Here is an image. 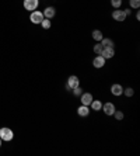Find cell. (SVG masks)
<instances>
[{
    "label": "cell",
    "mask_w": 140,
    "mask_h": 156,
    "mask_svg": "<svg viewBox=\"0 0 140 156\" xmlns=\"http://www.w3.org/2000/svg\"><path fill=\"white\" fill-rule=\"evenodd\" d=\"M0 138H2V141L9 142V141H11V139L14 138V132L7 127L0 128Z\"/></svg>",
    "instance_id": "6da1fadb"
},
{
    "label": "cell",
    "mask_w": 140,
    "mask_h": 156,
    "mask_svg": "<svg viewBox=\"0 0 140 156\" xmlns=\"http://www.w3.org/2000/svg\"><path fill=\"white\" fill-rule=\"evenodd\" d=\"M43 13L42 11H38V10H34L31 11V14H29V21L32 23V24H41L43 20Z\"/></svg>",
    "instance_id": "7a4b0ae2"
},
{
    "label": "cell",
    "mask_w": 140,
    "mask_h": 156,
    "mask_svg": "<svg viewBox=\"0 0 140 156\" xmlns=\"http://www.w3.org/2000/svg\"><path fill=\"white\" fill-rule=\"evenodd\" d=\"M80 86V79L76 75H72V76L67 77V82H66V89L67 90H73L74 87Z\"/></svg>",
    "instance_id": "3957f363"
},
{
    "label": "cell",
    "mask_w": 140,
    "mask_h": 156,
    "mask_svg": "<svg viewBox=\"0 0 140 156\" xmlns=\"http://www.w3.org/2000/svg\"><path fill=\"white\" fill-rule=\"evenodd\" d=\"M126 17H128V16H126L125 11L121 10V9H115V10L112 11V18L118 23H123L126 20Z\"/></svg>",
    "instance_id": "277c9868"
},
{
    "label": "cell",
    "mask_w": 140,
    "mask_h": 156,
    "mask_svg": "<svg viewBox=\"0 0 140 156\" xmlns=\"http://www.w3.org/2000/svg\"><path fill=\"white\" fill-rule=\"evenodd\" d=\"M102 111H104V114L105 115H114V113H115V104L114 103H111V101H108V103H105V104H102Z\"/></svg>",
    "instance_id": "5b68a950"
},
{
    "label": "cell",
    "mask_w": 140,
    "mask_h": 156,
    "mask_svg": "<svg viewBox=\"0 0 140 156\" xmlns=\"http://www.w3.org/2000/svg\"><path fill=\"white\" fill-rule=\"evenodd\" d=\"M39 0H24V9L28 11H34L38 9Z\"/></svg>",
    "instance_id": "8992f818"
},
{
    "label": "cell",
    "mask_w": 140,
    "mask_h": 156,
    "mask_svg": "<svg viewBox=\"0 0 140 156\" xmlns=\"http://www.w3.org/2000/svg\"><path fill=\"white\" fill-rule=\"evenodd\" d=\"M105 62H107V59L102 58L101 55H97V56L93 59V66L95 68V69H101V68H104L105 66Z\"/></svg>",
    "instance_id": "52a82bcc"
},
{
    "label": "cell",
    "mask_w": 140,
    "mask_h": 156,
    "mask_svg": "<svg viewBox=\"0 0 140 156\" xmlns=\"http://www.w3.org/2000/svg\"><path fill=\"white\" fill-rule=\"evenodd\" d=\"M100 55L102 56V58H105V59H111V58L115 56V49H114V48H109V47H107V48L104 47Z\"/></svg>",
    "instance_id": "ba28073f"
},
{
    "label": "cell",
    "mask_w": 140,
    "mask_h": 156,
    "mask_svg": "<svg viewBox=\"0 0 140 156\" xmlns=\"http://www.w3.org/2000/svg\"><path fill=\"white\" fill-rule=\"evenodd\" d=\"M111 93L115 97H119V96H122L123 94V87L122 84H119V83H114L111 86Z\"/></svg>",
    "instance_id": "9c48e42d"
},
{
    "label": "cell",
    "mask_w": 140,
    "mask_h": 156,
    "mask_svg": "<svg viewBox=\"0 0 140 156\" xmlns=\"http://www.w3.org/2000/svg\"><path fill=\"white\" fill-rule=\"evenodd\" d=\"M93 100H94V97H93L91 93H83V94L80 96V101H81V104L88 105V107H90V104H91Z\"/></svg>",
    "instance_id": "30bf717a"
},
{
    "label": "cell",
    "mask_w": 140,
    "mask_h": 156,
    "mask_svg": "<svg viewBox=\"0 0 140 156\" xmlns=\"http://www.w3.org/2000/svg\"><path fill=\"white\" fill-rule=\"evenodd\" d=\"M42 13H43V17H45V18H49V20H50V18H53L55 14H56V9H55L53 6H48V7L45 9Z\"/></svg>",
    "instance_id": "8fae6325"
},
{
    "label": "cell",
    "mask_w": 140,
    "mask_h": 156,
    "mask_svg": "<svg viewBox=\"0 0 140 156\" xmlns=\"http://www.w3.org/2000/svg\"><path fill=\"white\" fill-rule=\"evenodd\" d=\"M77 114H79L80 117H88V114H90V107L81 104L79 108H77Z\"/></svg>",
    "instance_id": "7c38bea8"
},
{
    "label": "cell",
    "mask_w": 140,
    "mask_h": 156,
    "mask_svg": "<svg viewBox=\"0 0 140 156\" xmlns=\"http://www.w3.org/2000/svg\"><path fill=\"white\" fill-rule=\"evenodd\" d=\"M90 107H91V110H94V111H100V110L102 108V101H100V100H93Z\"/></svg>",
    "instance_id": "4fadbf2b"
},
{
    "label": "cell",
    "mask_w": 140,
    "mask_h": 156,
    "mask_svg": "<svg viewBox=\"0 0 140 156\" xmlns=\"http://www.w3.org/2000/svg\"><path fill=\"white\" fill-rule=\"evenodd\" d=\"M101 45H102V47H109V48H114L115 47V44H114V41L111 40V38H102V40H101Z\"/></svg>",
    "instance_id": "5bb4252c"
},
{
    "label": "cell",
    "mask_w": 140,
    "mask_h": 156,
    "mask_svg": "<svg viewBox=\"0 0 140 156\" xmlns=\"http://www.w3.org/2000/svg\"><path fill=\"white\" fill-rule=\"evenodd\" d=\"M93 38L97 41V42H101V40L104 38V34H102L101 30H94L93 31Z\"/></svg>",
    "instance_id": "9a60e30c"
},
{
    "label": "cell",
    "mask_w": 140,
    "mask_h": 156,
    "mask_svg": "<svg viewBox=\"0 0 140 156\" xmlns=\"http://www.w3.org/2000/svg\"><path fill=\"white\" fill-rule=\"evenodd\" d=\"M41 26H42V28H43V30H49V28H50V26H52V23H50L49 18H43L42 23H41Z\"/></svg>",
    "instance_id": "2e32d148"
},
{
    "label": "cell",
    "mask_w": 140,
    "mask_h": 156,
    "mask_svg": "<svg viewBox=\"0 0 140 156\" xmlns=\"http://www.w3.org/2000/svg\"><path fill=\"white\" fill-rule=\"evenodd\" d=\"M73 94L76 96V97H80V96L83 94V93H84V91H83V89L80 86H77V87H74V89H73Z\"/></svg>",
    "instance_id": "e0dca14e"
},
{
    "label": "cell",
    "mask_w": 140,
    "mask_h": 156,
    "mask_svg": "<svg viewBox=\"0 0 140 156\" xmlns=\"http://www.w3.org/2000/svg\"><path fill=\"white\" fill-rule=\"evenodd\" d=\"M130 9H139L140 7V0H129Z\"/></svg>",
    "instance_id": "ac0fdd59"
},
{
    "label": "cell",
    "mask_w": 140,
    "mask_h": 156,
    "mask_svg": "<svg viewBox=\"0 0 140 156\" xmlns=\"http://www.w3.org/2000/svg\"><path fill=\"white\" fill-rule=\"evenodd\" d=\"M123 94H125L126 97H132V96L135 94V90H133L132 87H128V89H123Z\"/></svg>",
    "instance_id": "d6986e66"
},
{
    "label": "cell",
    "mask_w": 140,
    "mask_h": 156,
    "mask_svg": "<svg viewBox=\"0 0 140 156\" xmlns=\"http://www.w3.org/2000/svg\"><path fill=\"white\" fill-rule=\"evenodd\" d=\"M111 6L114 9H121V6H122V0H111Z\"/></svg>",
    "instance_id": "ffe728a7"
},
{
    "label": "cell",
    "mask_w": 140,
    "mask_h": 156,
    "mask_svg": "<svg viewBox=\"0 0 140 156\" xmlns=\"http://www.w3.org/2000/svg\"><path fill=\"white\" fill-rule=\"evenodd\" d=\"M102 45H101V42H97L95 45H94V52H95V55H100L101 51H102Z\"/></svg>",
    "instance_id": "44dd1931"
},
{
    "label": "cell",
    "mask_w": 140,
    "mask_h": 156,
    "mask_svg": "<svg viewBox=\"0 0 140 156\" xmlns=\"http://www.w3.org/2000/svg\"><path fill=\"white\" fill-rule=\"evenodd\" d=\"M114 117H115V118H116L118 121H122V120H123V117H125V115H123L122 111H116V110H115V113H114Z\"/></svg>",
    "instance_id": "7402d4cb"
},
{
    "label": "cell",
    "mask_w": 140,
    "mask_h": 156,
    "mask_svg": "<svg viewBox=\"0 0 140 156\" xmlns=\"http://www.w3.org/2000/svg\"><path fill=\"white\" fill-rule=\"evenodd\" d=\"M123 11H125V14H126V16H130V14H132V10H130V7H129V9H126V10H123Z\"/></svg>",
    "instance_id": "603a6c76"
},
{
    "label": "cell",
    "mask_w": 140,
    "mask_h": 156,
    "mask_svg": "<svg viewBox=\"0 0 140 156\" xmlns=\"http://www.w3.org/2000/svg\"><path fill=\"white\" fill-rule=\"evenodd\" d=\"M136 20H140V11H136Z\"/></svg>",
    "instance_id": "cb8c5ba5"
},
{
    "label": "cell",
    "mask_w": 140,
    "mask_h": 156,
    "mask_svg": "<svg viewBox=\"0 0 140 156\" xmlns=\"http://www.w3.org/2000/svg\"><path fill=\"white\" fill-rule=\"evenodd\" d=\"M2 142H3V141H2V138H0V148H2Z\"/></svg>",
    "instance_id": "d4e9b609"
}]
</instances>
